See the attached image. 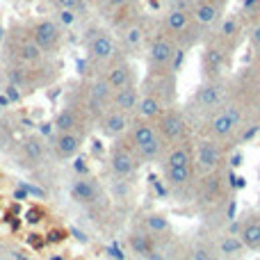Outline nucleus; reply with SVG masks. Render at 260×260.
<instances>
[{"mask_svg": "<svg viewBox=\"0 0 260 260\" xmlns=\"http://www.w3.org/2000/svg\"><path fill=\"white\" fill-rule=\"evenodd\" d=\"M240 240H242L244 249L249 251H260V212H253V215H247L240 224L238 231Z\"/></svg>", "mask_w": 260, "mask_h": 260, "instance_id": "17", "label": "nucleus"}, {"mask_svg": "<svg viewBox=\"0 0 260 260\" xmlns=\"http://www.w3.org/2000/svg\"><path fill=\"white\" fill-rule=\"evenodd\" d=\"M44 50L37 46V41L32 39V35H27L25 39H21L16 44V59L23 64V67H35L44 59Z\"/></svg>", "mask_w": 260, "mask_h": 260, "instance_id": "20", "label": "nucleus"}, {"mask_svg": "<svg viewBox=\"0 0 260 260\" xmlns=\"http://www.w3.org/2000/svg\"><path fill=\"white\" fill-rule=\"evenodd\" d=\"M224 157H226V151L219 139L203 137L201 142L194 146V169L203 176L215 174V171L221 169Z\"/></svg>", "mask_w": 260, "mask_h": 260, "instance_id": "3", "label": "nucleus"}, {"mask_svg": "<svg viewBox=\"0 0 260 260\" xmlns=\"http://www.w3.org/2000/svg\"><path fill=\"white\" fill-rule=\"evenodd\" d=\"M55 21H57L59 25H64V27H71L73 23L78 21V12H76V9H57Z\"/></svg>", "mask_w": 260, "mask_h": 260, "instance_id": "31", "label": "nucleus"}, {"mask_svg": "<svg viewBox=\"0 0 260 260\" xmlns=\"http://www.w3.org/2000/svg\"><path fill=\"white\" fill-rule=\"evenodd\" d=\"M189 25H192V12H187V9H183V7H174L167 12V16H165V32L167 35L178 39L183 32L189 30Z\"/></svg>", "mask_w": 260, "mask_h": 260, "instance_id": "18", "label": "nucleus"}, {"mask_svg": "<svg viewBox=\"0 0 260 260\" xmlns=\"http://www.w3.org/2000/svg\"><path fill=\"white\" fill-rule=\"evenodd\" d=\"M130 3H133V0H108V5L114 9H123V7H128Z\"/></svg>", "mask_w": 260, "mask_h": 260, "instance_id": "34", "label": "nucleus"}, {"mask_svg": "<svg viewBox=\"0 0 260 260\" xmlns=\"http://www.w3.org/2000/svg\"><path fill=\"white\" fill-rule=\"evenodd\" d=\"M224 57H226V53L219 44H210L203 50V69H206L208 78H217V71L224 64Z\"/></svg>", "mask_w": 260, "mask_h": 260, "instance_id": "22", "label": "nucleus"}, {"mask_svg": "<svg viewBox=\"0 0 260 260\" xmlns=\"http://www.w3.org/2000/svg\"><path fill=\"white\" fill-rule=\"evenodd\" d=\"M105 78H108V82L112 85V89H123V87H130V85H137L135 82V71L133 67H130L128 62H119V59H114L112 64H110L108 73H105Z\"/></svg>", "mask_w": 260, "mask_h": 260, "instance_id": "19", "label": "nucleus"}, {"mask_svg": "<svg viewBox=\"0 0 260 260\" xmlns=\"http://www.w3.org/2000/svg\"><path fill=\"white\" fill-rule=\"evenodd\" d=\"M169 221H167L165 215H160V212H153V215H146L144 217V231H146L148 235H165L169 233Z\"/></svg>", "mask_w": 260, "mask_h": 260, "instance_id": "25", "label": "nucleus"}, {"mask_svg": "<svg viewBox=\"0 0 260 260\" xmlns=\"http://www.w3.org/2000/svg\"><path fill=\"white\" fill-rule=\"evenodd\" d=\"M50 3L55 5V9H76V12L85 9V0H50Z\"/></svg>", "mask_w": 260, "mask_h": 260, "instance_id": "32", "label": "nucleus"}, {"mask_svg": "<svg viewBox=\"0 0 260 260\" xmlns=\"http://www.w3.org/2000/svg\"><path fill=\"white\" fill-rule=\"evenodd\" d=\"M244 119V108L238 101H226L217 112H212L206 121V137L212 139H229L231 135H235V130L242 126Z\"/></svg>", "mask_w": 260, "mask_h": 260, "instance_id": "2", "label": "nucleus"}, {"mask_svg": "<svg viewBox=\"0 0 260 260\" xmlns=\"http://www.w3.org/2000/svg\"><path fill=\"white\" fill-rule=\"evenodd\" d=\"M224 194H226V183L219 176V171H215V174H208L206 178H203L201 192H199V201H201V206L215 208L224 201Z\"/></svg>", "mask_w": 260, "mask_h": 260, "instance_id": "13", "label": "nucleus"}, {"mask_svg": "<svg viewBox=\"0 0 260 260\" xmlns=\"http://www.w3.org/2000/svg\"><path fill=\"white\" fill-rule=\"evenodd\" d=\"M189 258L192 260H224L221 253L212 251L210 247H203V244H194L192 251H189Z\"/></svg>", "mask_w": 260, "mask_h": 260, "instance_id": "28", "label": "nucleus"}, {"mask_svg": "<svg viewBox=\"0 0 260 260\" xmlns=\"http://www.w3.org/2000/svg\"><path fill=\"white\" fill-rule=\"evenodd\" d=\"M192 21L197 27L206 30V27L219 25L221 21V5L215 0H199L192 9Z\"/></svg>", "mask_w": 260, "mask_h": 260, "instance_id": "14", "label": "nucleus"}, {"mask_svg": "<svg viewBox=\"0 0 260 260\" xmlns=\"http://www.w3.org/2000/svg\"><path fill=\"white\" fill-rule=\"evenodd\" d=\"M87 50H89V57L94 59L96 64H112L114 59H117V41L105 30H96L94 35L89 37Z\"/></svg>", "mask_w": 260, "mask_h": 260, "instance_id": "10", "label": "nucleus"}, {"mask_svg": "<svg viewBox=\"0 0 260 260\" xmlns=\"http://www.w3.org/2000/svg\"><path fill=\"white\" fill-rule=\"evenodd\" d=\"M226 101H229V96H226V82L219 80V78H208V80L199 87L197 96H194V108H197V112L210 117Z\"/></svg>", "mask_w": 260, "mask_h": 260, "instance_id": "4", "label": "nucleus"}, {"mask_svg": "<svg viewBox=\"0 0 260 260\" xmlns=\"http://www.w3.org/2000/svg\"><path fill=\"white\" fill-rule=\"evenodd\" d=\"M137 165H142V160H139L137 151L133 148L130 139L123 135L119 142H114L112 151H110V167H112V171L119 178H126V176L135 174Z\"/></svg>", "mask_w": 260, "mask_h": 260, "instance_id": "6", "label": "nucleus"}, {"mask_svg": "<svg viewBox=\"0 0 260 260\" xmlns=\"http://www.w3.org/2000/svg\"><path fill=\"white\" fill-rule=\"evenodd\" d=\"M194 165H162V176L165 183L171 189H185L192 185L194 178Z\"/></svg>", "mask_w": 260, "mask_h": 260, "instance_id": "15", "label": "nucleus"}, {"mask_svg": "<svg viewBox=\"0 0 260 260\" xmlns=\"http://www.w3.org/2000/svg\"><path fill=\"white\" fill-rule=\"evenodd\" d=\"M30 35L44 53H55L62 44V27L55 18H41V21L32 23Z\"/></svg>", "mask_w": 260, "mask_h": 260, "instance_id": "7", "label": "nucleus"}, {"mask_svg": "<svg viewBox=\"0 0 260 260\" xmlns=\"http://www.w3.org/2000/svg\"><path fill=\"white\" fill-rule=\"evenodd\" d=\"M260 7V0H244V12H253Z\"/></svg>", "mask_w": 260, "mask_h": 260, "instance_id": "35", "label": "nucleus"}, {"mask_svg": "<svg viewBox=\"0 0 260 260\" xmlns=\"http://www.w3.org/2000/svg\"><path fill=\"white\" fill-rule=\"evenodd\" d=\"M142 39H144V30L139 23H133V25H128L126 30H123V41H126L128 46H133V48L142 44Z\"/></svg>", "mask_w": 260, "mask_h": 260, "instance_id": "29", "label": "nucleus"}, {"mask_svg": "<svg viewBox=\"0 0 260 260\" xmlns=\"http://www.w3.org/2000/svg\"><path fill=\"white\" fill-rule=\"evenodd\" d=\"M80 126H82V114L76 108H64L55 117L57 133H62V130H80Z\"/></svg>", "mask_w": 260, "mask_h": 260, "instance_id": "23", "label": "nucleus"}, {"mask_svg": "<svg viewBox=\"0 0 260 260\" xmlns=\"http://www.w3.org/2000/svg\"><path fill=\"white\" fill-rule=\"evenodd\" d=\"M126 137L130 139V144H133V148L137 151L142 162L162 160V155H165V151H167V142L162 139L155 121H146V119L137 117L130 123Z\"/></svg>", "mask_w": 260, "mask_h": 260, "instance_id": "1", "label": "nucleus"}, {"mask_svg": "<svg viewBox=\"0 0 260 260\" xmlns=\"http://www.w3.org/2000/svg\"><path fill=\"white\" fill-rule=\"evenodd\" d=\"M73 199H78L80 203H94L99 201V187L96 183H91L89 178H80L73 183Z\"/></svg>", "mask_w": 260, "mask_h": 260, "instance_id": "24", "label": "nucleus"}, {"mask_svg": "<svg viewBox=\"0 0 260 260\" xmlns=\"http://www.w3.org/2000/svg\"><path fill=\"white\" fill-rule=\"evenodd\" d=\"M157 130H160L162 139L167 142V146L169 144H178L185 139V133H187V123H185V117L183 112H178L176 108H167L165 112H162V117L155 121Z\"/></svg>", "mask_w": 260, "mask_h": 260, "instance_id": "8", "label": "nucleus"}, {"mask_svg": "<svg viewBox=\"0 0 260 260\" xmlns=\"http://www.w3.org/2000/svg\"><path fill=\"white\" fill-rule=\"evenodd\" d=\"M249 39H251V44H253V48L260 53V21L256 23V25L251 27V32H249Z\"/></svg>", "mask_w": 260, "mask_h": 260, "instance_id": "33", "label": "nucleus"}, {"mask_svg": "<svg viewBox=\"0 0 260 260\" xmlns=\"http://www.w3.org/2000/svg\"><path fill=\"white\" fill-rule=\"evenodd\" d=\"M82 148V133L80 130H62L53 139V151L59 160H71Z\"/></svg>", "mask_w": 260, "mask_h": 260, "instance_id": "12", "label": "nucleus"}, {"mask_svg": "<svg viewBox=\"0 0 260 260\" xmlns=\"http://www.w3.org/2000/svg\"><path fill=\"white\" fill-rule=\"evenodd\" d=\"M244 251V244L240 240V235H226L219 242V253L221 256H238Z\"/></svg>", "mask_w": 260, "mask_h": 260, "instance_id": "27", "label": "nucleus"}, {"mask_svg": "<svg viewBox=\"0 0 260 260\" xmlns=\"http://www.w3.org/2000/svg\"><path fill=\"white\" fill-rule=\"evenodd\" d=\"M169 108V105L165 103V101L160 99L157 94H153V91H144L142 96H139V103H137V117L139 119H146V121H157V119L162 117V112Z\"/></svg>", "mask_w": 260, "mask_h": 260, "instance_id": "16", "label": "nucleus"}, {"mask_svg": "<svg viewBox=\"0 0 260 260\" xmlns=\"http://www.w3.org/2000/svg\"><path fill=\"white\" fill-rule=\"evenodd\" d=\"M23 148H25V155L30 157V160H41V155H44V146H41L39 139H35V137L25 139Z\"/></svg>", "mask_w": 260, "mask_h": 260, "instance_id": "30", "label": "nucleus"}, {"mask_svg": "<svg viewBox=\"0 0 260 260\" xmlns=\"http://www.w3.org/2000/svg\"><path fill=\"white\" fill-rule=\"evenodd\" d=\"M176 48H178V44H176V37L171 35H157L153 37L151 46H148V69H151V73H167L171 67V59H174L176 55Z\"/></svg>", "mask_w": 260, "mask_h": 260, "instance_id": "5", "label": "nucleus"}, {"mask_svg": "<svg viewBox=\"0 0 260 260\" xmlns=\"http://www.w3.org/2000/svg\"><path fill=\"white\" fill-rule=\"evenodd\" d=\"M130 123H133V121H130V114L119 112V110H114V108H108L99 117V130H101V135H105V137H110V139L123 137V135L128 133Z\"/></svg>", "mask_w": 260, "mask_h": 260, "instance_id": "11", "label": "nucleus"}, {"mask_svg": "<svg viewBox=\"0 0 260 260\" xmlns=\"http://www.w3.org/2000/svg\"><path fill=\"white\" fill-rule=\"evenodd\" d=\"M240 35V18L238 16H226L219 21V39L231 41Z\"/></svg>", "mask_w": 260, "mask_h": 260, "instance_id": "26", "label": "nucleus"}, {"mask_svg": "<svg viewBox=\"0 0 260 260\" xmlns=\"http://www.w3.org/2000/svg\"><path fill=\"white\" fill-rule=\"evenodd\" d=\"M112 96H114V89L108 82V78L96 76L89 82V89H87V105H89V110L96 117H101L108 108H112Z\"/></svg>", "mask_w": 260, "mask_h": 260, "instance_id": "9", "label": "nucleus"}, {"mask_svg": "<svg viewBox=\"0 0 260 260\" xmlns=\"http://www.w3.org/2000/svg\"><path fill=\"white\" fill-rule=\"evenodd\" d=\"M137 103H139V89L137 85L123 87V89H117L112 96V108L119 110V112L126 114H135L137 112Z\"/></svg>", "mask_w": 260, "mask_h": 260, "instance_id": "21", "label": "nucleus"}]
</instances>
